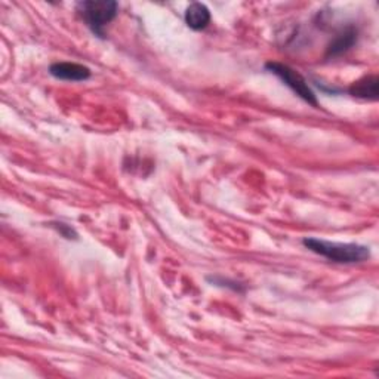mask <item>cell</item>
<instances>
[{"instance_id":"1","label":"cell","mask_w":379,"mask_h":379,"mask_svg":"<svg viewBox=\"0 0 379 379\" xmlns=\"http://www.w3.org/2000/svg\"><path fill=\"white\" fill-rule=\"evenodd\" d=\"M302 244L309 251L332 262H337V264H357V262L368 261L371 258L369 247L356 243H337L314 237H305Z\"/></svg>"},{"instance_id":"2","label":"cell","mask_w":379,"mask_h":379,"mask_svg":"<svg viewBox=\"0 0 379 379\" xmlns=\"http://www.w3.org/2000/svg\"><path fill=\"white\" fill-rule=\"evenodd\" d=\"M76 8L87 28L99 39H104L106 27L118 17L119 12L118 2L113 0H83Z\"/></svg>"},{"instance_id":"3","label":"cell","mask_w":379,"mask_h":379,"mask_svg":"<svg viewBox=\"0 0 379 379\" xmlns=\"http://www.w3.org/2000/svg\"><path fill=\"white\" fill-rule=\"evenodd\" d=\"M266 68L279 77L287 87H290L301 99H304L305 103L313 106V107H318V101L316 98V94L313 92L311 87L309 86V82L305 80L297 70H294L292 67H289L286 64L282 63H267Z\"/></svg>"},{"instance_id":"4","label":"cell","mask_w":379,"mask_h":379,"mask_svg":"<svg viewBox=\"0 0 379 379\" xmlns=\"http://www.w3.org/2000/svg\"><path fill=\"white\" fill-rule=\"evenodd\" d=\"M49 75L58 80L83 82L92 76V71L77 63H54L49 67Z\"/></svg>"},{"instance_id":"5","label":"cell","mask_w":379,"mask_h":379,"mask_svg":"<svg viewBox=\"0 0 379 379\" xmlns=\"http://www.w3.org/2000/svg\"><path fill=\"white\" fill-rule=\"evenodd\" d=\"M357 36H359V32L356 27L349 25L344 28V30L340 32L330 42V45L328 46V51H326V58L340 56L345 54L348 49H352L354 46V43L357 42Z\"/></svg>"},{"instance_id":"6","label":"cell","mask_w":379,"mask_h":379,"mask_svg":"<svg viewBox=\"0 0 379 379\" xmlns=\"http://www.w3.org/2000/svg\"><path fill=\"white\" fill-rule=\"evenodd\" d=\"M348 94L354 98L376 101L379 98V80L375 75L364 76L352 83L348 87Z\"/></svg>"},{"instance_id":"7","label":"cell","mask_w":379,"mask_h":379,"mask_svg":"<svg viewBox=\"0 0 379 379\" xmlns=\"http://www.w3.org/2000/svg\"><path fill=\"white\" fill-rule=\"evenodd\" d=\"M185 24L192 28L194 32L205 30V28L211 23V11L208 9L206 5L194 2L192 5H188L184 13Z\"/></svg>"},{"instance_id":"8","label":"cell","mask_w":379,"mask_h":379,"mask_svg":"<svg viewBox=\"0 0 379 379\" xmlns=\"http://www.w3.org/2000/svg\"><path fill=\"white\" fill-rule=\"evenodd\" d=\"M208 280L215 285V286H223V287H228V289H232L236 290V292H243L244 287L243 285L235 282V280H230V279H224V277L221 275H215V277H208Z\"/></svg>"},{"instance_id":"9","label":"cell","mask_w":379,"mask_h":379,"mask_svg":"<svg viewBox=\"0 0 379 379\" xmlns=\"http://www.w3.org/2000/svg\"><path fill=\"white\" fill-rule=\"evenodd\" d=\"M51 227L55 228L58 232H60V235L64 239H67V240H77V232H76V230L73 228L71 225H67L64 223H52Z\"/></svg>"}]
</instances>
